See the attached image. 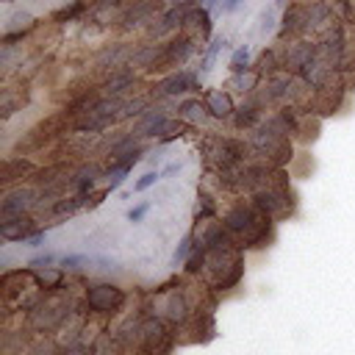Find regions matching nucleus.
I'll use <instances>...</instances> for the list:
<instances>
[{"instance_id":"obj_18","label":"nucleus","mask_w":355,"mask_h":355,"mask_svg":"<svg viewBox=\"0 0 355 355\" xmlns=\"http://www.w3.org/2000/svg\"><path fill=\"white\" fill-rule=\"evenodd\" d=\"M42 242H45V233H34V236H31V247H39Z\"/></svg>"},{"instance_id":"obj_5","label":"nucleus","mask_w":355,"mask_h":355,"mask_svg":"<svg viewBox=\"0 0 355 355\" xmlns=\"http://www.w3.org/2000/svg\"><path fill=\"white\" fill-rule=\"evenodd\" d=\"M205 108L214 114V117H228L231 111H233V106H231V98L228 95H222V92H211L208 98H205Z\"/></svg>"},{"instance_id":"obj_6","label":"nucleus","mask_w":355,"mask_h":355,"mask_svg":"<svg viewBox=\"0 0 355 355\" xmlns=\"http://www.w3.org/2000/svg\"><path fill=\"white\" fill-rule=\"evenodd\" d=\"M31 205V192H17L3 203V214L6 217H23V211Z\"/></svg>"},{"instance_id":"obj_22","label":"nucleus","mask_w":355,"mask_h":355,"mask_svg":"<svg viewBox=\"0 0 355 355\" xmlns=\"http://www.w3.org/2000/svg\"><path fill=\"white\" fill-rule=\"evenodd\" d=\"M69 355H87V352H81V350H76V352H69Z\"/></svg>"},{"instance_id":"obj_10","label":"nucleus","mask_w":355,"mask_h":355,"mask_svg":"<svg viewBox=\"0 0 355 355\" xmlns=\"http://www.w3.org/2000/svg\"><path fill=\"white\" fill-rule=\"evenodd\" d=\"M189 250H192V236H183V239H181V244H178V250H175V255H172V264L178 266V264L189 255Z\"/></svg>"},{"instance_id":"obj_14","label":"nucleus","mask_w":355,"mask_h":355,"mask_svg":"<svg viewBox=\"0 0 355 355\" xmlns=\"http://www.w3.org/2000/svg\"><path fill=\"white\" fill-rule=\"evenodd\" d=\"M203 258H205V247H200V253H197V255L189 261V266H186V269H189V272H197V269L203 266Z\"/></svg>"},{"instance_id":"obj_20","label":"nucleus","mask_w":355,"mask_h":355,"mask_svg":"<svg viewBox=\"0 0 355 355\" xmlns=\"http://www.w3.org/2000/svg\"><path fill=\"white\" fill-rule=\"evenodd\" d=\"M203 6H205V9H211V6H214V0H203Z\"/></svg>"},{"instance_id":"obj_21","label":"nucleus","mask_w":355,"mask_h":355,"mask_svg":"<svg viewBox=\"0 0 355 355\" xmlns=\"http://www.w3.org/2000/svg\"><path fill=\"white\" fill-rule=\"evenodd\" d=\"M275 3H277V6H286V3H289V0H275Z\"/></svg>"},{"instance_id":"obj_4","label":"nucleus","mask_w":355,"mask_h":355,"mask_svg":"<svg viewBox=\"0 0 355 355\" xmlns=\"http://www.w3.org/2000/svg\"><path fill=\"white\" fill-rule=\"evenodd\" d=\"M164 128H167V117L161 111H150L145 119L136 125V133L139 136H150V133H161Z\"/></svg>"},{"instance_id":"obj_7","label":"nucleus","mask_w":355,"mask_h":355,"mask_svg":"<svg viewBox=\"0 0 355 355\" xmlns=\"http://www.w3.org/2000/svg\"><path fill=\"white\" fill-rule=\"evenodd\" d=\"M167 317H170L172 322H178V325H183V322L189 319V308H186V303H183V300H178V297H172V300H170V311H167Z\"/></svg>"},{"instance_id":"obj_8","label":"nucleus","mask_w":355,"mask_h":355,"mask_svg":"<svg viewBox=\"0 0 355 355\" xmlns=\"http://www.w3.org/2000/svg\"><path fill=\"white\" fill-rule=\"evenodd\" d=\"M36 283H39L42 289H56L58 283H61V272L58 269H45V272L36 275Z\"/></svg>"},{"instance_id":"obj_13","label":"nucleus","mask_w":355,"mask_h":355,"mask_svg":"<svg viewBox=\"0 0 355 355\" xmlns=\"http://www.w3.org/2000/svg\"><path fill=\"white\" fill-rule=\"evenodd\" d=\"M247 58H250V53H247V47H242L236 56H233V61H231V67L236 69V73H242L244 69V64H247Z\"/></svg>"},{"instance_id":"obj_15","label":"nucleus","mask_w":355,"mask_h":355,"mask_svg":"<svg viewBox=\"0 0 355 355\" xmlns=\"http://www.w3.org/2000/svg\"><path fill=\"white\" fill-rule=\"evenodd\" d=\"M211 208H214V205L208 203V197H203V203H197V208H194V214L197 217H205V214H211Z\"/></svg>"},{"instance_id":"obj_1","label":"nucleus","mask_w":355,"mask_h":355,"mask_svg":"<svg viewBox=\"0 0 355 355\" xmlns=\"http://www.w3.org/2000/svg\"><path fill=\"white\" fill-rule=\"evenodd\" d=\"M87 303H89V308L92 311H100V314H111V311H117L122 303H125V295L117 289V286H92L89 292H87Z\"/></svg>"},{"instance_id":"obj_11","label":"nucleus","mask_w":355,"mask_h":355,"mask_svg":"<svg viewBox=\"0 0 355 355\" xmlns=\"http://www.w3.org/2000/svg\"><path fill=\"white\" fill-rule=\"evenodd\" d=\"M159 178H161L159 172H148L145 178H139V181H136V186H133V189H136V192H145V189H150V186H153Z\"/></svg>"},{"instance_id":"obj_3","label":"nucleus","mask_w":355,"mask_h":355,"mask_svg":"<svg viewBox=\"0 0 355 355\" xmlns=\"http://www.w3.org/2000/svg\"><path fill=\"white\" fill-rule=\"evenodd\" d=\"M189 89H194V78L189 73H181V76H172L170 81H164L159 87V95H183Z\"/></svg>"},{"instance_id":"obj_16","label":"nucleus","mask_w":355,"mask_h":355,"mask_svg":"<svg viewBox=\"0 0 355 355\" xmlns=\"http://www.w3.org/2000/svg\"><path fill=\"white\" fill-rule=\"evenodd\" d=\"M272 23H275L272 12H264V14H261V31H264V34H269V31H272Z\"/></svg>"},{"instance_id":"obj_17","label":"nucleus","mask_w":355,"mask_h":355,"mask_svg":"<svg viewBox=\"0 0 355 355\" xmlns=\"http://www.w3.org/2000/svg\"><path fill=\"white\" fill-rule=\"evenodd\" d=\"M125 175H128V172H111V178H108V183H111V189H117V186H119V183L125 181Z\"/></svg>"},{"instance_id":"obj_2","label":"nucleus","mask_w":355,"mask_h":355,"mask_svg":"<svg viewBox=\"0 0 355 355\" xmlns=\"http://www.w3.org/2000/svg\"><path fill=\"white\" fill-rule=\"evenodd\" d=\"M31 220H23V217H14V220H6L0 225V236L9 239V242H20V239H28L31 236Z\"/></svg>"},{"instance_id":"obj_12","label":"nucleus","mask_w":355,"mask_h":355,"mask_svg":"<svg viewBox=\"0 0 355 355\" xmlns=\"http://www.w3.org/2000/svg\"><path fill=\"white\" fill-rule=\"evenodd\" d=\"M148 211H150V203H141V205H136V208L130 211L128 220H130V222H141V220H145Z\"/></svg>"},{"instance_id":"obj_19","label":"nucleus","mask_w":355,"mask_h":355,"mask_svg":"<svg viewBox=\"0 0 355 355\" xmlns=\"http://www.w3.org/2000/svg\"><path fill=\"white\" fill-rule=\"evenodd\" d=\"M239 3H242V0H225V6H222V9H225V12H233Z\"/></svg>"},{"instance_id":"obj_9","label":"nucleus","mask_w":355,"mask_h":355,"mask_svg":"<svg viewBox=\"0 0 355 355\" xmlns=\"http://www.w3.org/2000/svg\"><path fill=\"white\" fill-rule=\"evenodd\" d=\"M130 81H133V76H130V73H125V76H117L114 81H108V92H111V95H119L125 87H130Z\"/></svg>"}]
</instances>
